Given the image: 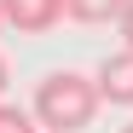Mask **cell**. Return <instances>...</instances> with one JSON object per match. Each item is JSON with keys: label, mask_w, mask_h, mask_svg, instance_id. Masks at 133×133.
I'll list each match as a JSON object with an SVG mask.
<instances>
[{"label": "cell", "mask_w": 133, "mask_h": 133, "mask_svg": "<svg viewBox=\"0 0 133 133\" xmlns=\"http://www.w3.org/2000/svg\"><path fill=\"white\" fill-rule=\"evenodd\" d=\"M0 29H6V12H0Z\"/></svg>", "instance_id": "obj_8"}, {"label": "cell", "mask_w": 133, "mask_h": 133, "mask_svg": "<svg viewBox=\"0 0 133 133\" xmlns=\"http://www.w3.org/2000/svg\"><path fill=\"white\" fill-rule=\"evenodd\" d=\"M98 98L104 104H122V110H133V52L122 46V52H110L104 64H98Z\"/></svg>", "instance_id": "obj_3"}, {"label": "cell", "mask_w": 133, "mask_h": 133, "mask_svg": "<svg viewBox=\"0 0 133 133\" xmlns=\"http://www.w3.org/2000/svg\"><path fill=\"white\" fill-rule=\"evenodd\" d=\"M0 12H6V23L17 35H46L58 17H70L64 0H0Z\"/></svg>", "instance_id": "obj_2"}, {"label": "cell", "mask_w": 133, "mask_h": 133, "mask_svg": "<svg viewBox=\"0 0 133 133\" xmlns=\"http://www.w3.org/2000/svg\"><path fill=\"white\" fill-rule=\"evenodd\" d=\"M98 81H87L75 70H52L46 81L35 87V122L41 127H52V133H81V127H93L98 116Z\"/></svg>", "instance_id": "obj_1"}, {"label": "cell", "mask_w": 133, "mask_h": 133, "mask_svg": "<svg viewBox=\"0 0 133 133\" xmlns=\"http://www.w3.org/2000/svg\"><path fill=\"white\" fill-rule=\"evenodd\" d=\"M122 133H133V122H127V127H122Z\"/></svg>", "instance_id": "obj_9"}, {"label": "cell", "mask_w": 133, "mask_h": 133, "mask_svg": "<svg viewBox=\"0 0 133 133\" xmlns=\"http://www.w3.org/2000/svg\"><path fill=\"white\" fill-rule=\"evenodd\" d=\"M6 75H12V70H6V58H0V93H6Z\"/></svg>", "instance_id": "obj_7"}, {"label": "cell", "mask_w": 133, "mask_h": 133, "mask_svg": "<svg viewBox=\"0 0 133 133\" xmlns=\"http://www.w3.org/2000/svg\"><path fill=\"white\" fill-rule=\"evenodd\" d=\"M64 12H70L75 23H122L127 0H64Z\"/></svg>", "instance_id": "obj_4"}, {"label": "cell", "mask_w": 133, "mask_h": 133, "mask_svg": "<svg viewBox=\"0 0 133 133\" xmlns=\"http://www.w3.org/2000/svg\"><path fill=\"white\" fill-rule=\"evenodd\" d=\"M0 133H41L35 110H17V104H0Z\"/></svg>", "instance_id": "obj_5"}, {"label": "cell", "mask_w": 133, "mask_h": 133, "mask_svg": "<svg viewBox=\"0 0 133 133\" xmlns=\"http://www.w3.org/2000/svg\"><path fill=\"white\" fill-rule=\"evenodd\" d=\"M116 29H122V46L133 52V0H127V12H122V23H116Z\"/></svg>", "instance_id": "obj_6"}]
</instances>
